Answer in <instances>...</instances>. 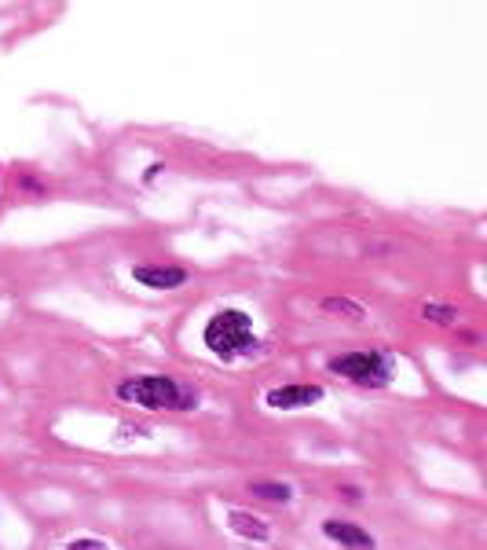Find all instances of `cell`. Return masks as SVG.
Masks as SVG:
<instances>
[{
	"mask_svg": "<svg viewBox=\"0 0 487 550\" xmlns=\"http://www.w3.org/2000/svg\"><path fill=\"white\" fill-rule=\"evenodd\" d=\"M227 524H231V532H239L242 539H256V543L271 539V529H268V521H261L256 514H246V510H231V514H227Z\"/></svg>",
	"mask_w": 487,
	"mask_h": 550,
	"instance_id": "cell-7",
	"label": "cell"
},
{
	"mask_svg": "<svg viewBox=\"0 0 487 550\" xmlns=\"http://www.w3.org/2000/svg\"><path fill=\"white\" fill-rule=\"evenodd\" d=\"M249 492L261 495V499H271V503H290L293 499V488L286 481H253Z\"/></svg>",
	"mask_w": 487,
	"mask_h": 550,
	"instance_id": "cell-8",
	"label": "cell"
},
{
	"mask_svg": "<svg viewBox=\"0 0 487 550\" xmlns=\"http://www.w3.org/2000/svg\"><path fill=\"white\" fill-rule=\"evenodd\" d=\"M421 316L425 319H432V323H454V308H447V305H421Z\"/></svg>",
	"mask_w": 487,
	"mask_h": 550,
	"instance_id": "cell-10",
	"label": "cell"
},
{
	"mask_svg": "<svg viewBox=\"0 0 487 550\" xmlns=\"http://www.w3.org/2000/svg\"><path fill=\"white\" fill-rule=\"evenodd\" d=\"M201 341L213 356L220 360H235V356H249L256 348V334L246 312L239 308H220L201 331Z\"/></svg>",
	"mask_w": 487,
	"mask_h": 550,
	"instance_id": "cell-2",
	"label": "cell"
},
{
	"mask_svg": "<svg viewBox=\"0 0 487 550\" xmlns=\"http://www.w3.org/2000/svg\"><path fill=\"white\" fill-rule=\"evenodd\" d=\"M66 550H110L107 543H99V539H73Z\"/></svg>",
	"mask_w": 487,
	"mask_h": 550,
	"instance_id": "cell-11",
	"label": "cell"
},
{
	"mask_svg": "<svg viewBox=\"0 0 487 550\" xmlns=\"http://www.w3.org/2000/svg\"><path fill=\"white\" fill-rule=\"evenodd\" d=\"M132 279L140 286H150V290H176L187 283V268H176V264H140L132 268Z\"/></svg>",
	"mask_w": 487,
	"mask_h": 550,
	"instance_id": "cell-5",
	"label": "cell"
},
{
	"mask_svg": "<svg viewBox=\"0 0 487 550\" xmlns=\"http://www.w3.org/2000/svg\"><path fill=\"white\" fill-rule=\"evenodd\" d=\"M323 536L326 539H333V543H341V546H348V550H374L377 543H374V536L367 532V529H359V524H348V521H323Z\"/></svg>",
	"mask_w": 487,
	"mask_h": 550,
	"instance_id": "cell-6",
	"label": "cell"
},
{
	"mask_svg": "<svg viewBox=\"0 0 487 550\" xmlns=\"http://www.w3.org/2000/svg\"><path fill=\"white\" fill-rule=\"evenodd\" d=\"M323 396H326L323 385H278V389H271V393L264 396V404L275 408V411H297V408L319 404Z\"/></svg>",
	"mask_w": 487,
	"mask_h": 550,
	"instance_id": "cell-4",
	"label": "cell"
},
{
	"mask_svg": "<svg viewBox=\"0 0 487 550\" xmlns=\"http://www.w3.org/2000/svg\"><path fill=\"white\" fill-rule=\"evenodd\" d=\"M330 370L345 374V378L355 382V385H384V382H389V374H392L389 360H384L381 353H345V356H333Z\"/></svg>",
	"mask_w": 487,
	"mask_h": 550,
	"instance_id": "cell-3",
	"label": "cell"
},
{
	"mask_svg": "<svg viewBox=\"0 0 487 550\" xmlns=\"http://www.w3.org/2000/svg\"><path fill=\"white\" fill-rule=\"evenodd\" d=\"M117 396L125 404H140L147 411H191L198 408V393L179 385L165 374H143V378H128L117 385Z\"/></svg>",
	"mask_w": 487,
	"mask_h": 550,
	"instance_id": "cell-1",
	"label": "cell"
},
{
	"mask_svg": "<svg viewBox=\"0 0 487 550\" xmlns=\"http://www.w3.org/2000/svg\"><path fill=\"white\" fill-rule=\"evenodd\" d=\"M323 312H333V316H348V319H363L367 308L359 301H348V297H326L323 301Z\"/></svg>",
	"mask_w": 487,
	"mask_h": 550,
	"instance_id": "cell-9",
	"label": "cell"
}]
</instances>
